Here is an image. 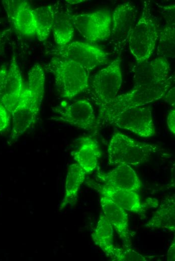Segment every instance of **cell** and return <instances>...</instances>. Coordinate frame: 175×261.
Wrapping results in <instances>:
<instances>
[{"instance_id":"obj_1","label":"cell","mask_w":175,"mask_h":261,"mask_svg":"<svg viewBox=\"0 0 175 261\" xmlns=\"http://www.w3.org/2000/svg\"><path fill=\"white\" fill-rule=\"evenodd\" d=\"M45 77L41 66L36 64L30 70L20 99L11 112L13 126L11 139L19 138L35 122L43 99Z\"/></svg>"},{"instance_id":"obj_2","label":"cell","mask_w":175,"mask_h":261,"mask_svg":"<svg viewBox=\"0 0 175 261\" xmlns=\"http://www.w3.org/2000/svg\"><path fill=\"white\" fill-rule=\"evenodd\" d=\"M172 76L153 85H134L129 92L118 95L110 103L100 107V118H106L128 108L145 105L162 98L172 84Z\"/></svg>"},{"instance_id":"obj_3","label":"cell","mask_w":175,"mask_h":261,"mask_svg":"<svg viewBox=\"0 0 175 261\" xmlns=\"http://www.w3.org/2000/svg\"><path fill=\"white\" fill-rule=\"evenodd\" d=\"M160 147L137 142L120 133H115L110 142L108 161L111 165L127 164L137 166L147 162Z\"/></svg>"},{"instance_id":"obj_4","label":"cell","mask_w":175,"mask_h":261,"mask_svg":"<svg viewBox=\"0 0 175 261\" xmlns=\"http://www.w3.org/2000/svg\"><path fill=\"white\" fill-rule=\"evenodd\" d=\"M48 67L62 97L71 98L88 87L89 72L72 61L53 56Z\"/></svg>"},{"instance_id":"obj_5","label":"cell","mask_w":175,"mask_h":261,"mask_svg":"<svg viewBox=\"0 0 175 261\" xmlns=\"http://www.w3.org/2000/svg\"><path fill=\"white\" fill-rule=\"evenodd\" d=\"M158 36L157 27L151 13L150 2L145 1L141 16L128 42L130 51L137 63L148 61L153 52Z\"/></svg>"},{"instance_id":"obj_6","label":"cell","mask_w":175,"mask_h":261,"mask_svg":"<svg viewBox=\"0 0 175 261\" xmlns=\"http://www.w3.org/2000/svg\"><path fill=\"white\" fill-rule=\"evenodd\" d=\"M52 55L67 59L80 65L89 72L109 61L108 54L101 48L89 43L74 41L63 47L52 50Z\"/></svg>"},{"instance_id":"obj_7","label":"cell","mask_w":175,"mask_h":261,"mask_svg":"<svg viewBox=\"0 0 175 261\" xmlns=\"http://www.w3.org/2000/svg\"><path fill=\"white\" fill-rule=\"evenodd\" d=\"M71 18L74 27L88 41H104L111 35L112 18L108 11L99 10L73 15Z\"/></svg>"},{"instance_id":"obj_8","label":"cell","mask_w":175,"mask_h":261,"mask_svg":"<svg viewBox=\"0 0 175 261\" xmlns=\"http://www.w3.org/2000/svg\"><path fill=\"white\" fill-rule=\"evenodd\" d=\"M106 118L118 127L128 130L141 137L149 138L155 134L151 109L149 106L128 108Z\"/></svg>"},{"instance_id":"obj_9","label":"cell","mask_w":175,"mask_h":261,"mask_svg":"<svg viewBox=\"0 0 175 261\" xmlns=\"http://www.w3.org/2000/svg\"><path fill=\"white\" fill-rule=\"evenodd\" d=\"M120 64L121 60L117 58L94 75L92 87L98 105L107 104L117 96L122 82Z\"/></svg>"},{"instance_id":"obj_10","label":"cell","mask_w":175,"mask_h":261,"mask_svg":"<svg viewBox=\"0 0 175 261\" xmlns=\"http://www.w3.org/2000/svg\"><path fill=\"white\" fill-rule=\"evenodd\" d=\"M57 114L52 118L81 129L93 131L97 126V118L91 103L86 100H79L63 106L56 107Z\"/></svg>"},{"instance_id":"obj_11","label":"cell","mask_w":175,"mask_h":261,"mask_svg":"<svg viewBox=\"0 0 175 261\" xmlns=\"http://www.w3.org/2000/svg\"><path fill=\"white\" fill-rule=\"evenodd\" d=\"M112 18L111 41L117 50H120L128 43L136 23V10L130 2L123 3L115 8Z\"/></svg>"},{"instance_id":"obj_12","label":"cell","mask_w":175,"mask_h":261,"mask_svg":"<svg viewBox=\"0 0 175 261\" xmlns=\"http://www.w3.org/2000/svg\"><path fill=\"white\" fill-rule=\"evenodd\" d=\"M132 71L135 85H153L169 78L170 67L166 58L158 57L149 61L137 63Z\"/></svg>"},{"instance_id":"obj_13","label":"cell","mask_w":175,"mask_h":261,"mask_svg":"<svg viewBox=\"0 0 175 261\" xmlns=\"http://www.w3.org/2000/svg\"><path fill=\"white\" fill-rule=\"evenodd\" d=\"M8 18L22 36L36 35V24L32 8L27 1H3Z\"/></svg>"},{"instance_id":"obj_14","label":"cell","mask_w":175,"mask_h":261,"mask_svg":"<svg viewBox=\"0 0 175 261\" xmlns=\"http://www.w3.org/2000/svg\"><path fill=\"white\" fill-rule=\"evenodd\" d=\"M87 183L97 190L100 195L108 197L125 210L144 215L145 206L141 203L140 196L137 192L119 189L91 181L87 182Z\"/></svg>"},{"instance_id":"obj_15","label":"cell","mask_w":175,"mask_h":261,"mask_svg":"<svg viewBox=\"0 0 175 261\" xmlns=\"http://www.w3.org/2000/svg\"><path fill=\"white\" fill-rule=\"evenodd\" d=\"M98 180L103 184L123 190L138 192L141 182L136 173L130 165L119 164L107 173H98Z\"/></svg>"},{"instance_id":"obj_16","label":"cell","mask_w":175,"mask_h":261,"mask_svg":"<svg viewBox=\"0 0 175 261\" xmlns=\"http://www.w3.org/2000/svg\"><path fill=\"white\" fill-rule=\"evenodd\" d=\"M101 205L104 215L114 227L124 245L131 244L128 214L125 210L107 196L101 195Z\"/></svg>"},{"instance_id":"obj_17","label":"cell","mask_w":175,"mask_h":261,"mask_svg":"<svg viewBox=\"0 0 175 261\" xmlns=\"http://www.w3.org/2000/svg\"><path fill=\"white\" fill-rule=\"evenodd\" d=\"M25 85L15 55L8 68L6 92L2 105L11 114L17 105Z\"/></svg>"},{"instance_id":"obj_18","label":"cell","mask_w":175,"mask_h":261,"mask_svg":"<svg viewBox=\"0 0 175 261\" xmlns=\"http://www.w3.org/2000/svg\"><path fill=\"white\" fill-rule=\"evenodd\" d=\"M78 149L71 152L76 163L86 174L93 172L97 167L101 152L97 141L91 136L80 139Z\"/></svg>"},{"instance_id":"obj_19","label":"cell","mask_w":175,"mask_h":261,"mask_svg":"<svg viewBox=\"0 0 175 261\" xmlns=\"http://www.w3.org/2000/svg\"><path fill=\"white\" fill-rule=\"evenodd\" d=\"M95 244L113 260H117L122 249L116 247L113 242V226L104 214H102L97 225L92 233Z\"/></svg>"},{"instance_id":"obj_20","label":"cell","mask_w":175,"mask_h":261,"mask_svg":"<svg viewBox=\"0 0 175 261\" xmlns=\"http://www.w3.org/2000/svg\"><path fill=\"white\" fill-rule=\"evenodd\" d=\"M151 229H164L174 232L175 230L174 195L164 200L152 217L145 224Z\"/></svg>"},{"instance_id":"obj_21","label":"cell","mask_w":175,"mask_h":261,"mask_svg":"<svg viewBox=\"0 0 175 261\" xmlns=\"http://www.w3.org/2000/svg\"><path fill=\"white\" fill-rule=\"evenodd\" d=\"M86 174L77 163L69 167L65 180L64 196L60 206L61 209L75 203L78 190L85 180Z\"/></svg>"},{"instance_id":"obj_22","label":"cell","mask_w":175,"mask_h":261,"mask_svg":"<svg viewBox=\"0 0 175 261\" xmlns=\"http://www.w3.org/2000/svg\"><path fill=\"white\" fill-rule=\"evenodd\" d=\"M74 25L71 17L67 14L55 13L52 27L54 41L59 47L68 44L74 35Z\"/></svg>"},{"instance_id":"obj_23","label":"cell","mask_w":175,"mask_h":261,"mask_svg":"<svg viewBox=\"0 0 175 261\" xmlns=\"http://www.w3.org/2000/svg\"><path fill=\"white\" fill-rule=\"evenodd\" d=\"M36 24V35L40 41L47 40L54 21L55 13L50 5L33 9Z\"/></svg>"},{"instance_id":"obj_24","label":"cell","mask_w":175,"mask_h":261,"mask_svg":"<svg viewBox=\"0 0 175 261\" xmlns=\"http://www.w3.org/2000/svg\"><path fill=\"white\" fill-rule=\"evenodd\" d=\"M174 24L164 28L159 34L157 55L164 58L174 57Z\"/></svg>"},{"instance_id":"obj_25","label":"cell","mask_w":175,"mask_h":261,"mask_svg":"<svg viewBox=\"0 0 175 261\" xmlns=\"http://www.w3.org/2000/svg\"><path fill=\"white\" fill-rule=\"evenodd\" d=\"M148 258L137 251L128 248L121 251L117 261H146Z\"/></svg>"},{"instance_id":"obj_26","label":"cell","mask_w":175,"mask_h":261,"mask_svg":"<svg viewBox=\"0 0 175 261\" xmlns=\"http://www.w3.org/2000/svg\"><path fill=\"white\" fill-rule=\"evenodd\" d=\"M8 72L6 67L0 68V104L2 105L6 92Z\"/></svg>"},{"instance_id":"obj_27","label":"cell","mask_w":175,"mask_h":261,"mask_svg":"<svg viewBox=\"0 0 175 261\" xmlns=\"http://www.w3.org/2000/svg\"><path fill=\"white\" fill-rule=\"evenodd\" d=\"M10 114L5 107L0 104V133L8 127L10 124Z\"/></svg>"},{"instance_id":"obj_28","label":"cell","mask_w":175,"mask_h":261,"mask_svg":"<svg viewBox=\"0 0 175 261\" xmlns=\"http://www.w3.org/2000/svg\"><path fill=\"white\" fill-rule=\"evenodd\" d=\"M167 124L170 131L174 135L175 134V110L174 108L171 109L168 113L167 118Z\"/></svg>"},{"instance_id":"obj_29","label":"cell","mask_w":175,"mask_h":261,"mask_svg":"<svg viewBox=\"0 0 175 261\" xmlns=\"http://www.w3.org/2000/svg\"><path fill=\"white\" fill-rule=\"evenodd\" d=\"M162 98L164 100L172 106H174V87L170 88L165 93Z\"/></svg>"},{"instance_id":"obj_30","label":"cell","mask_w":175,"mask_h":261,"mask_svg":"<svg viewBox=\"0 0 175 261\" xmlns=\"http://www.w3.org/2000/svg\"><path fill=\"white\" fill-rule=\"evenodd\" d=\"M167 260L174 261L175 260V239L173 240L170 245L167 251Z\"/></svg>"},{"instance_id":"obj_31","label":"cell","mask_w":175,"mask_h":261,"mask_svg":"<svg viewBox=\"0 0 175 261\" xmlns=\"http://www.w3.org/2000/svg\"><path fill=\"white\" fill-rule=\"evenodd\" d=\"M86 1L84 0H71V1H66V2L70 4H79L84 2H85Z\"/></svg>"},{"instance_id":"obj_32","label":"cell","mask_w":175,"mask_h":261,"mask_svg":"<svg viewBox=\"0 0 175 261\" xmlns=\"http://www.w3.org/2000/svg\"><path fill=\"white\" fill-rule=\"evenodd\" d=\"M2 40V36H1V34H0V41H1Z\"/></svg>"}]
</instances>
